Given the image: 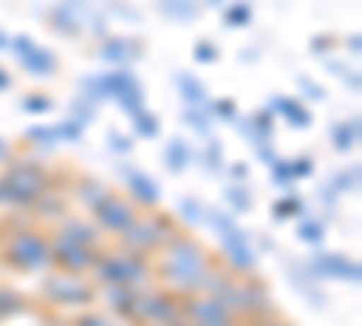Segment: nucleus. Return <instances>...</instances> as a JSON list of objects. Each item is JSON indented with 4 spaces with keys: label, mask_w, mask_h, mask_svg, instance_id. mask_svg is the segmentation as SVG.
Returning a JSON list of instances; mask_svg holds the SVG:
<instances>
[{
    "label": "nucleus",
    "mask_w": 362,
    "mask_h": 326,
    "mask_svg": "<svg viewBox=\"0 0 362 326\" xmlns=\"http://www.w3.org/2000/svg\"><path fill=\"white\" fill-rule=\"evenodd\" d=\"M214 58H218L214 44H196V62H214Z\"/></svg>",
    "instance_id": "dca6fc26"
},
{
    "label": "nucleus",
    "mask_w": 362,
    "mask_h": 326,
    "mask_svg": "<svg viewBox=\"0 0 362 326\" xmlns=\"http://www.w3.org/2000/svg\"><path fill=\"white\" fill-rule=\"evenodd\" d=\"M160 11L177 18V22H196L199 15V0H160Z\"/></svg>",
    "instance_id": "20e7f679"
},
{
    "label": "nucleus",
    "mask_w": 362,
    "mask_h": 326,
    "mask_svg": "<svg viewBox=\"0 0 362 326\" xmlns=\"http://www.w3.org/2000/svg\"><path fill=\"white\" fill-rule=\"evenodd\" d=\"M174 87L181 91V98H185V105H203L206 102V91H203V83L192 76V73H177L174 76Z\"/></svg>",
    "instance_id": "7ed1b4c3"
},
{
    "label": "nucleus",
    "mask_w": 362,
    "mask_h": 326,
    "mask_svg": "<svg viewBox=\"0 0 362 326\" xmlns=\"http://www.w3.org/2000/svg\"><path fill=\"white\" fill-rule=\"evenodd\" d=\"M131 182H134V192H138L141 199H148V203L156 199V185L148 182V177H141V174H131Z\"/></svg>",
    "instance_id": "ddd939ff"
},
{
    "label": "nucleus",
    "mask_w": 362,
    "mask_h": 326,
    "mask_svg": "<svg viewBox=\"0 0 362 326\" xmlns=\"http://www.w3.org/2000/svg\"><path fill=\"white\" fill-rule=\"evenodd\" d=\"M4 153H8V145H4V141H0V156H4Z\"/></svg>",
    "instance_id": "5701e85b"
},
{
    "label": "nucleus",
    "mask_w": 362,
    "mask_h": 326,
    "mask_svg": "<svg viewBox=\"0 0 362 326\" xmlns=\"http://www.w3.org/2000/svg\"><path fill=\"white\" fill-rule=\"evenodd\" d=\"M11 47H15V54L22 58V66L29 69V76H51L54 66H58V62H54V54L44 51V47H37L29 37H15Z\"/></svg>",
    "instance_id": "f03ea898"
},
{
    "label": "nucleus",
    "mask_w": 362,
    "mask_h": 326,
    "mask_svg": "<svg viewBox=\"0 0 362 326\" xmlns=\"http://www.w3.org/2000/svg\"><path fill=\"white\" fill-rule=\"evenodd\" d=\"M250 22V4H235L225 11V25H247Z\"/></svg>",
    "instance_id": "9b49d317"
},
{
    "label": "nucleus",
    "mask_w": 362,
    "mask_h": 326,
    "mask_svg": "<svg viewBox=\"0 0 362 326\" xmlns=\"http://www.w3.org/2000/svg\"><path fill=\"white\" fill-rule=\"evenodd\" d=\"M8 83H11V76H8L4 69H0V91H4V87H8Z\"/></svg>",
    "instance_id": "412c9836"
},
{
    "label": "nucleus",
    "mask_w": 362,
    "mask_h": 326,
    "mask_svg": "<svg viewBox=\"0 0 362 326\" xmlns=\"http://www.w3.org/2000/svg\"><path fill=\"white\" fill-rule=\"evenodd\" d=\"M102 218H109L105 225H127V206H119V203H105V206H102Z\"/></svg>",
    "instance_id": "9d476101"
},
{
    "label": "nucleus",
    "mask_w": 362,
    "mask_h": 326,
    "mask_svg": "<svg viewBox=\"0 0 362 326\" xmlns=\"http://www.w3.org/2000/svg\"><path fill=\"white\" fill-rule=\"evenodd\" d=\"M355 134H358V120H351V124H341V127H337V138H334V145H337V149H351V145H355Z\"/></svg>",
    "instance_id": "6e6552de"
},
{
    "label": "nucleus",
    "mask_w": 362,
    "mask_h": 326,
    "mask_svg": "<svg viewBox=\"0 0 362 326\" xmlns=\"http://www.w3.org/2000/svg\"><path fill=\"white\" fill-rule=\"evenodd\" d=\"M11 44V37H4V33H0V47H8Z\"/></svg>",
    "instance_id": "4be33fe9"
},
{
    "label": "nucleus",
    "mask_w": 362,
    "mask_h": 326,
    "mask_svg": "<svg viewBox=\"0 0 362 326\" xmlns=\"http://www.w3.org/2000/svg\"><path fill=\"white\" fill-rule=\"evenodd\" d=\"M90 105H95V102H76V120H95V109H90Z\"/></svg>",
    "instance_id": "a211bd4d"
},
{
    "label": "nucleus",
    "mask_w": 362,
    "mask_h": 326,
    "mask_svg": "<svg viewBox=\"0 0 362 326\" xmlns=\"http://www.w3.org/2000/svg\"><path fill=\"white\" fill-rule=\"evenodd\" d=\"M141 51H138V44H131V40H109L105 47H102V58H109V62H134Z\"/></svg>",
    "instance_id": "39448f33"
},
{
    "label": "nucleus",
    "mask_w": 362,
    "mask_h": 326,
    "mask_svg": "<svg viewBox=\"0 0 362 326\" xmlns=\"http://www.w3.org/2000/svg\"><path fill=\"white\" fill-rule=\"evenodd\" d=\"M109 145H112V149H119V153H127V149H131V141H127V138H116V134L109 138Z\"/></svg>",
    "instance_id": "aec40b11"
},
{
    "label": "nucleus",
    "mask_w": 362,
    "mask_h": 326,
    "mask_svg": "<svg viewBox=\"0 0 362 326\" xmlns=\"http://www.w3.org/2000/svg\"><path fill=\"white\" fill-rule=\"evenodd\" d=\"M206 4H225V0H206Z\"/></svg>",
    "instance_id": "b1692460"
},
{
    "label": "nucleus",
    "mask_w": 362,
    "mask_h": 326,
    "mask_svg": "<svg viewBox=\"0 0 362 326\" xmlns=\"http://www.w3.org/2000/svg\"><path fill=\"white\" fill-rule=\"evenodd\" d=\"M51 25H54V29H62L66 37H76V33H80V22H73V11H66V8L51 15Z\"/></svg>",
    "instance_id": "0eeeda50"
},
{
    "label": "nucleus",
    "mask_w": 362,
    "mask_h": 326,
    "mask_svg": "<svg viewBox=\"0 0 362 326\" xmlns=\"http://www.w3.org/2000/svg\"><path fill=\"white\" fill-rule=\"evenodd\" d=\"M134 127H138V134H145V138H153V134L160 131L156 116H148V112H134Z\"/></svg>",
    "instance_id": "1a4fd4ad"
},
{
    "label": "nucleus",
    "mask_w": 362,
    "mask_h": 326,
    "mask_svg": "<svg viewBox=\"0 0 362 326\" xmlns=\"http://www.w3.org/2000/svg\"><path fill=\"white\" fill-rule=\"evenodd\" d=\"M22 109H25V112H47V109H51V98H44V95H29V98L22 102Z\"/></svg>",
    "instance_id": "4468645a"
},
{
    "label": "nucleus",
    "mask_w": 362,
    "mask_h": 326,
    "mask_svg": "<svg viewBox=\"0 0 362 326\" xmlns=\"http://www.w3.org/2000/svg\"><path fill=\"white\" fill-rule=\"evenodd\" d=\"M300 87H305V95H312V98H322V91H319V87H315L312 80H305V76H300Z\"/></svg>",
    "instance_id": "6ab92c4d"
},
{
    "label": "nucleus",
    "mask_w": 362,
    "mask_h": 326,
    "mask_svg": "<svg viewBox=\"0 0 362 326\" xmlns=\"http://www.w3.org/2000/svg\"><path fill=\"white\" fill-rule=\"evenodd\" d=\"M185 156H189V153H185V141H170V145H167V160H170L174 170L185 167Z\"/></svg>",
    "instance_id": "f8f14e48"
},
{
    "label": "nucleus",
    "mask_w": 362,
    "mask_h": 326,
    "mask_svg": "<svg viewBox=\"0 0 362 326\" xmlns=\"http://www.w3.org/2000/svg\"><path fill=\"white\" fill-rule=\"evenodd\" d=\"M29 138L40 141V145H51V141H58V127H33V131H29Z\"/></svg>",
    "instance_id": "2eb2a0df"
},
{
    "label": "nucleus",
    "mask_w": 362,
    "mask_h": 326,
    "mask_svg": "<svg viewBox=\"0 0 362 326\" xmlns=\"http://www.w3.org/2000/svg\"><path fill=\"white\" fill-rule=\"evenodd\" d=\"M214 112H218V116H225V120H235V102L221 98V102H214Z\"/></svg>",
    "instance_id": "f3484780"
},
{
    "label": "nucleus",
    "mask_w": 362,
    "mask_h": 326,
    "mask_svg": "<svg viewBox=\"0 0 362 326\" xmlns=\"http://www.w3.org/2000/svg\"><path fill=\"white\" fill-rule=\"evenodd\" d=\"M272 105H276V112H283L293 127H308V124H312L308 109H300V102H293V98H276Z\"/></svg>",
    "instance_id": "423d86ee"
},
{
    "label": "nucleus",
    "mask_w": 362,
    "mask_h": 326,
    "mask_svg": "<svg viewBox=\"0 0 362 326\" xmlns=\"http://www.w3.org/2000/svg\"><path fill=\"white\" fill-rule=\"evenodd\" d=\"M102 91H105V98H116L131 116L141 112V102H145V98H141V83H138L134 73H127V69L105 73V76H102Z\"/></svg>",
    "instance_id": "f257e3e1"
}]
</instances>
